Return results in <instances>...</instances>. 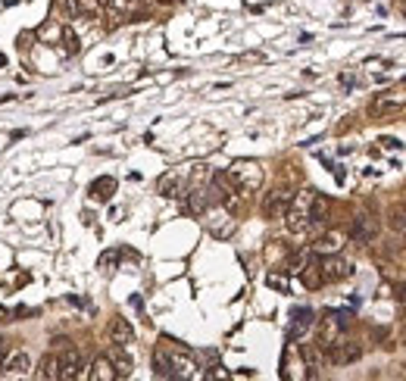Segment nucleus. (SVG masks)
Listing matches in <instances>:
<instances>
[{
  "label": "nucleus",
  "mask_w": 406,
  "mask_h": 381,
  "mask_svg": "<svg viewBox=\"0 0 406 381\" xmlns=\"http://www.w3.org/2000/svg\"><path fill=\"white\" fill-rule=\"evenodd\" d=\"M310 204H312V190H300L284 210V222H288V228L294 235H303L310 228Z\"/></svg>",
  "instance_id": "1"
},
{
  "label": "nucleus",
  "mask_w": 406,
  "mask_h": 381,
  "mask_svg": "<svg viewBox=\"0 0 406 381\" xmlns=\"http://www.w3.org/2000/svg\"><path fill=\"white\" fill-rule=\"evenodd\" d=\"M403 107H406V85H397V88H387L381 94H375L372 103H369V113L372 116H391V113H397Z\"/></svg>",
  "instance_id": "2"
},
{
  "label": "nucleus",
  "mask_w": 406,
  "mask_h": 381,
  "mask_svg": "<svg viewBox=\"0 0 406 381\" xmlns=\"http://www.w3.org/2000/svg\"><path fill=\"white\" fill-rule=\"evenodd\" d=\"M319 272H322V285H328V281H344L350 279L353 265L347 263V259L334 257V253H328V257L319 259Z\"/></svg>",
  "instance_id": "3"
},
{
  "label": "nucleus",
  "mask_w": 406,
  "mask_h": 381,
  "mask_svg": "<svg viewBox=\"0 0 406 381\" xmlns=\"http://www.w3.org/2000/svg\"><path fill=\"white\" fill-rule=\"evenodd\" d=\"M378 219L375 216H356L350 222V228H347V235H350L356 244H372L375 238H378Z\"/></svg>",
  "instance_id": "4"
},
{
  "label": "nucleus",
  "mask_w": 406,
  "mask_h": 381,
  "mask_svg": "<svg viewBox=\"0 0 406 381\" xmlns=\"http://www.w3.org/2000/svg\"><path fill=\"white\" fill-rule=\"evenodd\" d=\"M325 353H328L332 362L344 366V362H356L363 356V344H356V340H334L332 347H325Z\"/></svg>",
  "instance_id": "5"
},
{
  "label": "nucleus",
  "mask_w": 406,
  "mask_h": 381,
  "mask_svg": "<svg viewBox=\"0 0 406 381\" xmlns=\"http://www.w3.org/2000/svg\"><path fill=\"white\" fill-rule=\"evenodd\" d=\"M32 372V356L28 353H13L3 360V372H0V378H25V375Z\"/></svg>",
  "instance_id": "6"
},
{
  "label": "nucleus",
  "mask_w": 406,
  "mask_h": 381,
  "mask_svg": "<svg viewBox=\"0 0 406 381\" xmlns=\"http://www.w3.org/2000/svg\"><path fill=\"white\" fill-rule=\"evenodd\" d=\"M288 204H291V194L288 190H272V194H266V200H263V213L269 219H281L284 216V210H288Z\"/></svg>",
  "instance_id": "7"
},
{
  "label": "nucleus",
  "mask_w": 406,
  "mask_h": 381,
  "mask_svg": "<svg viewBox=\"0 0 406 381\" xmlns=\"http://www.w3.org/2000/svg\"><path fill=\"white\" fill-rule=\"evenodd\" d=\"M85 362H81V353L75 347H63L60 353V378H78Z\"/></svg>",
  "instance_id": "8"
},
{
  "label": "nucleus",
  "mask_w": 406,
  "mask_h": 381,
  "mask_svg": "<svg viewBox=\"0 0 406 381\" xmlns=\"http://www.w3.org/2000/svg\"><path fill=\"white\" fill-rule=\"evenodd\" d=\"M109 340L113 344H122V347H129L131 340H135V328H131V322L129 319H122V316H116L113 322H109Z\"/></svg>",
  "instance_id": "9"
},
{
  "label": "nucleus",
  "mask_w": 406,
  "mask_h": 381,
  "mask_svg": "<svg viewBox=\"0 0 406 381\" xmlns=\"http://www.w3.org/2000/svg\"><path fill=\"white\" fill-rule=\"evenodd\" d=\"M109 362H113V369H116V378H129L131 375V356L125 353V347L122 344H113V350H109Z\"/></svg>",
  "instance_id": "10"
},
{
  "label": "nucleus",
  "mask_w": 406,
  "mask_h": 381,
  "mask_svg": "<svg viewBox=\"0 0 406 381\" xmlns=\"http://www.w3.org/2000/svg\"><path fill=\"white\" fill-rule=\"evenodd\" d=\"M328 213H332V200L322 197V194H312V204H310V225L328 222Z\"/></svg>",
  "instance_id": "11"
},
{
  "label": "nucleus",
  "mask_w": 406,
  "mask_h": 381,
  "mask_svg": "<svg viewBox=\"0 0 406 381\" xmlns=\"http://www.w3.org/2000/svg\"><path fill=\"white\" fill-rule=\"evenodd\" d=\"M88 378L91 381H113L116 378V369H113V362H109V356H97L91 372H88Z\"/></svg>",
  "instance_id": "12"
},
{
  "label": "nucleus",
  "mask_w": 406,
  "mask_h": 381,
  "mask_svg": "<svg viewBox=\"0 0 406 381\" xmlns=\"http://www.w3.org/2000/svg\"><path fill=\"white\" fill-rule=\"evenodd\" d=\"M38 375H41V378H47V381L60 378V353H47V356H44V360H41V366H38Z\"/></svg>",
  "instance_id": "13"
},
{
  "label": "nucleus",
  "mask_w": 406,
  "mask_h": 381,
  "mask_svg": "<svg viewBox=\"0 0 406 381\" xmlns=\"http://www.w3.org/2000/svg\"><path fill=\"white\" fill-rule=\"evenodd\" d=\"M387 225H391L397 235H406V204H394L387 210Z\"/></svg>",
  "instance_id": "14"
},
{
  "label": "nucleus",
  "mask_w": 406,
  "mask_h": 381,
  "mask_svg": "<svg viewBox=\"0 0 406 381\" xmlns=\"http://www.w3.org/2000/svg\"><path fill=\"white\" fill-rule=\"evenodd\" d=\"M113 194H116V182H113V178H107V175L97 178V182L91 184V197H94V200H109Z\"/></svg>",
  "instance_id": "15"
},
{
  "label": "nucleus",
  "mask_w": 406,
  "mask_h": 381,
  "mask_svg": "<svg viewBox=\"0 0 406 381\" xmlns=\"http://www.w3.org/2000/svg\"><path fill=\"white\" fill-rule=\"evenodd\" d=\"M341 232H328V235H322V238L316 241V250L319 253H338L341 250Z\"/></svg>",
  "instance_id": "16"
},
{
  "label": "nucleus",
  "mask_w": 406,
  "mask_h": 381,
  "mask_svg": "<svg viewBox=\"0 0 406 381\" xmlns=\"http://www.w3.org/2000/svg\"><path fill=\"white\" fill-rule=\"evenodd\" d=\"M178 188H182V178H178L175 172H172V175H166V178H160V190L166 194V197H175Z\"/></svg>",
  "instance_id": "17"
},
{
  "label": "nucleus",
  "mask_w": 406,
  "mask_h": 381,
  "mask_svg": "<svg viewBox=\"0 0 406 381\" xmlns=\"http://www.w3.org/2000/svg\"><path fill=\"white\" fill-rule=\"evenodd\" d=\"M303 281H306V287H319V285H322V272H319V263L306 265V269H303Z\"/></svg>",
  "instance_id": "18"
},
{
  "label": "nucleus",
  "mask_w": 406,
  "mask_h": 381,
  "mask_svg": "<svg viewBox=\"0 0 406 381\" xmlns=\"http://www.w3.org/2000/svg\"><path fill=\"white\" fill-rule=\"evenodd\" d=\"M188 210L191 213H203V210H206V197H203V190H194V194H191Z\"/></svg>",
  "instance_id": "19"
},
{
  "label": "nucleus",
  "mask_w": 406,
  "mask_h": 381,
  "mask_svg": "<svg viewBox=\"0 0 406 381\" xmlns=\"http://www.w3.org/2000/svg\"><path fill=\"white\" fill-rule=\"evenodd\" d=\"M63 41H66V54H69V56L78 54V38H75L72 28H66V32H63Z\"/></svg>",
  "instance_id": "20"
},
{
  "label": "nucleus",
  "mask_w": 406,
  "mask_h": 381,
  "mask_svg": "<svg viewBox=\"0 0 406 381\" xmlns=\"http://www.w3.org/2000/svg\"><path fill=\"white\" fill-rule=\"evenodd\" d=\"M60 10L66 16H78V0H60Z\"/></svg>",
  "instance_id": "21"
},
{
  "label": "nucleus",
  "mask_w": 406,
  "mask_h": 381,
  "mask_svg": "<svg viewBox=\"0 0 406 381\" xmlns=\"http://www.w3.org/2000/svg\"><path fill=\"white\" fill-rule=\"evenodd\" d=\"M303 360L310 362L312 369H316V362H319V350H316V347H303Z\"/></svg>",
  "instance_id": "22"
},
{
  "label": "nucleus",
  "mask_w": 406,
  "mask_h": 381,
  "mask_svg": "<svg viewBox=\"0 0 406 381\" xmlns=\"http://www.w3.org/2000/svg\"><path fill=\"white\" fill-rule=\"evenodd\" d=\"M3 360H7V340L0 338V362H3Z\"/></svg>",
  "instance_id": "23"
},
{
  "label": "nucleus",
  "mask_w": 406,
  "mask_h": 381,
  "mask_svg": "<svg viewBox=\"0 0 406 381\" xmlns=\"http://www.w3.org/2000/svg\"><path fill=\"white\" fill-rule=\"evenodd\" d=\"M397 291H400V294H397V297H400V300H403V303H406V285H400V287H397Z\"/></svg>",
  "instance_id": "24"
}]
</instances>
